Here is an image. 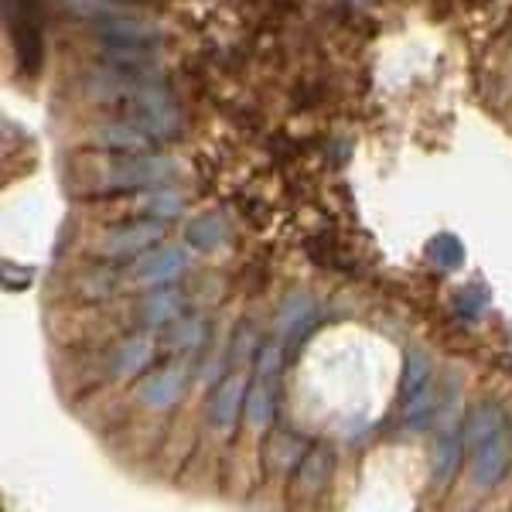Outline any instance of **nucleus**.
<instances>
[{"label":"nucleus","instance_id":"f257e3e1","mask_svg":"<svg viewBox=\"0 0 512 512\" xmlns=\"http://www.w3.org/2000/svg\"><path fill=\"white\" fill-rule=\"evenodd\" d=\"M181 171L175 158L161 154H120L103 168V185L113 192H137V188H161Z\"/></svg>","mask_w":512,"mask_h":512},{"label":"nucleus","instance_id":"f03ea898","mask_svg":"<svg viewBox=\"0 0 512 512\" xmlns=\"http://www.w3.org/2000/svg\"><path fill=\"white\" fill-rule=\"evenodd\" d=\"M164 236V222L161 219H140V222H127V226H117L103 236L99 243V253L106 260H130V256H140L161 243Z\"/></svg>","mask_w":512,"mask_h":512},{"label":"nucleus","instance_id":"7ed1b4c3","mask_svg":"<svg viewBox=\"0 0 512 512\" xmlns=\"http://www.w3.org/2000/svg\"><path fill=\"white\" fill-rule=\"evenodd\" d=\"M188 267V253L181 246H154V250L140 253L130 267V284L134 287H161V284H171L175 277L185 274Z\"/></svg>","mask_w":512,"mask_h":512},{"label":"nucleus","instance_id":"20e7f679","mask_svg":"<svg viewBox=\"0 0 512 512\" xmlns=\"http://www.w3.org/2000/svg\"><path fill=\"white\" fill-rule=\"evenodd\" d=\"M89 144L99 151H117V154H147L158 140L147 134L137 120H103L89 130Z\"/></svg>","mask_w":512,"mask_h":512},{"label":"nucleus","instance_id":"39448f33","mask_svg":"<svg viewBox=\"0 0 512 512\" xmlns=\"http://www.w3.org/2000/svg\"><path fill=\"white\" fill-rule=\"evenodd\" d=\"M99 38L106 41V45H158L161 41V28L154 24L151 18H144V14H117V18H106L96 24Z\"/></svg>","mask_w":512,"mask_h":512},{"label":"nucleus","instance_id":"423d86ee","mask_svg":"<svg viewBox=\"0 0 512 512\" xmlns=\"http://www.w3.org/2000/svg\"><path fill=\"white\" fill-rule=\"evenodd\" d=\"M188 386V369L185 366H168V369H158L137 386V400L151 410H168L171 403L181 400Z\"/></svg>","mask_w":512,"mask_h":512},{"label":"nucleus","instance_id":"0eeeda50","mask_svg":"<svg viewBox=\"0 0 512 512\" xmlns=\"http://www.w3.org/2000/svg\"><path fill=\"white\" fill-rule=\"evenodd\" d=\"M246 393H250V386H246L243 373H229L216 386V393H212V400H209V420L219 431H229V427L236 424L239 410H243V403H246Z\"/></svg>","mask_w":512,"mask_h":512},{"label":"nucleus","instance_id":"6e6552de","mask_svg":"<svg viewBox=\"0 0 512 512\" xmlns=\"http://www.w3.org/2000/svg\"><path fill=\"white\" fill-rule=\"evenodd\" d=\"M154 352H158V345H154L151 335H130V338H123V342L110 355V373L117 376V379H130V376L144 373V369L151 366Z\"/></svg>","mask_w":512,"mask_h":512},{"label":"nucleus","instance_id":"1a4fd4ad","mask_svg":"<svg viewBox=\"0 0 512 512\" xmlns=\"http://www.w3.org/2000/svg\"><path fill=\"white\" fill-rule=\"evenodd\" d=\"M499 434H506V414L495 403H478L472 414L465 417V427H461V441H465L468 454L482 448V444H489Z\"/></svg>","mask_w":512,"mask_h":512},{"label":"nucleus","instance_id":"9d476101","mask_svg":"<svg viewBox=\"0 0 512 512\" xmlns=\"http://www.w3.org/2000/svg\"><path fill=\"white\" fill-rule=\"evenodd\" d=\"M506 465H509V441L506 434H499L489 444L472 451V482L478 489H492L502 478V472H506Z\"/></svg>","mask_w":512,"mask_h":512},{"label":"nucleus","instance_id":"9b49d317","mask_svg":"<svg viewBox=\"0 0 512 512\" xmlns=\"http://www.w3.org/2000/svg\"><path fill=\"white\" fill-rule=\"evenodd\" d=\"M130 120H137L154 140H171L181 134V110L175 99L158 106H144V110H130Z\"/></svg>","mask_w":512,"mask_h":512},{"label":"nucleus","instance_id":"f8f14e48","mask_svg":"<svg viewBox=\"0 0 512 512\" xmlns=\"http://www.w3.org/2000/svg\"><path fill=\"white\" fill-rule=\"evenodd\" d=\"M181 304H185V297H181L175 287L151 291L144 297V304H140V318H144V325H151V328L171 325L175 318H181Z\"/></svg>","mask_w":512,"mask_h":512},{"label":"nucleus","instance_id":"ddd939ff","mask_svg":"<svg viewBox=\"0 0 512 512\" xmlns=\"http://www.w3.org/2000/svg\"><path fill=\"white\" fill-rule=\"evenodd\" d=\"M99 62L130 72H158V59L147 45H106L99 52Z\"/></svg>","mask_w":512,"mask_h":512},{"label":"nucleus","instance_id":"4468645a","mask_svg":"<svg viewBox=\"0 0 512 512\" xmlns=\"http://www.w3.org/2000/svg\"><path fill=\"white\" fill-rule=\"evenodd\" d=\"M185 239H188V246H192V250L209 253V250H216V246H222L229 239V226H226V219L216 216V212H205V216L188 222Z\"/></svg>","mask_w":512,"mask_h":512},{"label":"nucleus","instance_id":"2eb2a0df","mask_svg":"<svg viewBox=\"0 0 512 512\" xmlns=\"http://www.w3.org/2000/svg\"><path fill=\"white\" fill-rule=\"evenodd\" d=\"M246 424L256 434H263L274 424V390H270V383L263 376H256V383L246 393Z\"/></svg>","mask_w":512,"mask_h":512},{"label":"nucleus","instance_id":"dca6fc26","mask_svg":"<svg viewBox=\"0 0 512 512\" xmlns=\"http://www.w3.org/2000/svg\"><path fill=\"white\" fill-rule=\"evenodd\" d=\"M164 345L171 352H195L198 345H205V318L188 315V318H175L164 335Z\"/></svg>","mask_w":512,"mask_h":512},{"label":"nucleus","instance_id":"f3484780","mask_svg":"<svg viewBox=\"0 0 512 512\" xmlns=\"http://www.w3.org/2000/svg\"><path fill=\"white\" fill-rule=\"evenodd\" d=\"M328 475H332V451L325 448L308 451L301 458V465H297V485L304 492H318L328 482Z\"/></svg>","mask_w":512,"mask_h":512},{"label":"nucleus","instance_id":"a211bd4d","mask_svg":"<svg viewBox=\"0 0 512 512\" xmlns=\"http://www.w3.org/2000/svg\"><path fill=\"white\" fill-rule=\"evenodd\" d=\"M461 448H465L461 434L454 431V427H444L441 437H437V444H434V478L437 482H444V478L454 475L458 458H461Z\"/></svg>","mask_w":512,"mask_h":512},{"label":"nucleus","instance_id":"6ab92c4d","mask_svg":"<svg viewBox=\"0 0 512 512\" xmlns=\"http://www.w3.org/2000/svg\"><path fill=\"white\" fill-rule=\"evenodd\" d=\"M137 209L147 212V219L168 222V219H175L178 212H181V195L175 192V188H164V185L161 188H151L147 195H140Z\"/></svg>","mask_w":512,"mask_h":512},{"label":"nucleus","instance_id":"aec40b11","mask_svg":"<svg viewBox=\"0 0 512 512\" xmlns=\"http://www.w3.org/2000/svg\"><path fill=\"white\" fill-rule=\"evenodd\" d=\"M431 386V359L424 352L410 349L407 366H403V403L414 400L417 393H424Z\"/></svg>","mask_w":512,"mask_h":512},{"label":"nucleus","instance_id":"412c9836","mask_svg":"<svg viewBox=\"0 0 512 512\" xmlns=\"http://www.w3.org/2000/svg\"><path fill=\"white\" fill-rule=\"evenodd\" d=\"M311 315H315V304H311V297L308 294H291L284 301V308H280V315H277V332L280 335H294L297 328L308 325Z\"/></svg>","mask_w":512,"mask_h":512},{"label":"nucleus","instance_id":"4be33fe9","mask_svg":"<svg viewBox=\"0 0 512 512\" xmlns=\"http://www.w3.org/2000/svg\"><path fill=\"white\" fill-rule=\"evenodd\" d=\"M72 14L89 21H106V18H117V14H127V0H62Z\"/></svg>","mask_w":512,"mask_h":512},{"label":"nucleus","instance_id":"5701e85b","mask_svg":"<svg viewBox=\"0 0 512 512\" xmlns=\"http://www.w3.org/2000/svg\"><path fill=\"white\" fill-rule=\"evenodd\" d=\"M431 260L441 270H454L461 260H465V250H461V243L454 236H437L431 243Z\"/></svg>","mask_w":512,"mask_h":512},{"label":"nucleus","instance_id":"b1692460","mask_svg":"<svg viewBox=\"0 0 512 512\" xmlns=\"http://www.w3.org/2000/svg\"><path fill=\"white\" fill-rule=\"evenodd\" d=\"M280 359H284V352H280V342H270L263 345L260 355H256V376L270 379L280 369Z\"/></svg>","mask_w":512,"mask_h":512},{"label":"nucleus","instance_id":"393cba45","mask_svg":"<svg viewBox=\"0 0 512 512\" xmlns=\"http://www.w3.org/2000/svg\"><path fill=\"white\" fill-rule=\"evenodd\" d=\"M274 465H301V461H297V444L291 441V437H280V441H277Z\"/></svg>","mask_w":512,"mask_h":512},{"label":"nucleus","instance_id":"a878e982","mask_svg":"<svg viewBox=\"0 0 512 512\" xmlns=\"http://www.w3.org/2000/svg\"><path fill=\"white\" fill-rule=\"evenodd\" d=\"M458 304H465V311H478L485 304V291H482V287H468V291L461 294Z\"/></svg>","mask_w":512,"mask_h":512}]
</instances>
